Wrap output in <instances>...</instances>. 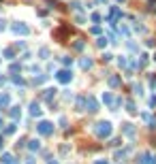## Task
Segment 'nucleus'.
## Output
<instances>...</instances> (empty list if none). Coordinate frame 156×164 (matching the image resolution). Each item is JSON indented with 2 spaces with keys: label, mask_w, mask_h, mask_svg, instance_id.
Returning a JSON list of instances; mask_svg holds the SVG:
<instances>
[{
  "label": "nucleus",
  "mask_w": 156,
  "mask_h": 164,
  "mask_svg": "<svg viewBox=\"0 0 156 164\" xmlns=\"http://www.w3.org/2000/svg\"><path fill=\"white\" fill-rule=\"evenodd\" d=\"M4 23H7V22H4V19H0V32L4 30Z\"/></svg>",
  "instance_id": "obj_20"
},
{
  "label": "nucleus",
  "mask_w": 156,
  "mask_h": 164,
  "mask_svg": "<svg viewBox=\"0 0 156 164\" xmlns=\"http://www.w3.org/2000/svg\"><path fill=\"white\" fill-rule=\"evenodd\" d=\"M126 111H128V113H137V109H135L133 102H126Z\"/></svg>",
  "instance_id": "obj_13"
},
{
  "label": "nucleus",
  "mask_w": 156,
  "mask_h": 164,
  "mask_svg": "<svg viewBox=\"0 0 156 164\" xmlns=\"http://www.w3.org/2000/svg\"><path fill=\"white\" fill-rule=\"evenodd\" d=\"M71 70H58V72H56V79H58V81L60 83H69L71 81Z\"/></svg>",
  "instance_id": "obj_3"
},
{
  "label": "nucleus",
  "mask_w": 156,
  "mask_h": 164,
  "mask_svg": "<svg viewBox=\"0 0 156 164\" xmlns=\"http://www.w3.org/2000/svg\"><path fill=\"white\" fill-rule=\"evenodd\" d=\"M2 164H17V162H13L11 153H2Z\"/></svg>",
  "instance_id": "obj_8"
},
{
  "label": "nucleus",
  "mask_w": 156,
  "mask_h": 164,
  "mask_svg": "<svg viewBox=\"0 0 156 164\" xmlns=\"http://www.w3.org/2000/svg\"><path fill=\"white\" fill-rule=\"evenodd\" d=\"M96 164H109V162H105V160H98V162H96Z\"/></svg>",
  "instance_id": "obj_21"
},
{
  "label": "nucleus",
  "mask_w": 156,
  "mask_h": 164,
  "mask_svg": "<svg viewBox=\"0 0 156 164\" xmlns=\"http://www.w3.org/2000/svg\"><path fill=\"white\" fill-rule=\"evenodd\" d=\"M9 102H11L9 94H0V109H2V107H9Z\"/></svg>",
  "instance_id": "obj_7"
},
{
  "label": "nucleus",
  "mask_w": 156,
  "mask_h": 164,
  "mask_svg": "<svg viewBox=\"0 0 156 164\" xmlns=\"http://www.w3.org/2000/svg\"><path fill=\"white\" fill-rule=\"evenodd\" d=\"M0 126H2V117H0Z\"/></svg>",
  "instance_id": "obj_24"
},
{
  "label": "nucleus",
  "mask_w": 156,
  "mask_h": 164,
  "mask_svg": "<svg viewBox=\"0 0 156 164\" xmlns=\"http://www.w3.org/2000/svg\"><path fill=\"white\" fill-rule=\"evenodd\" d=\"M77 109H79V111H84V98H79V100H77Z\"/></svg>",
  "instance_id": "obj_17"
},
{
  "label": "nucleus",
  "mask_w": 156,
  "mask_h": 164,
  "mask_svg": "<svg viewBox=\"0 0 156 164\" xmlns=\"http://www.w3.org/2000/svg\"><path fill=\"white\" fill-rule=\"evenodd\" d=\"M19 115H22V111H19L17 107H13V109H11V117H13V119H17Z\"/></svg>",
  "instance_id": "obj_11"
},
{
  "label": "nucleus",
  "mask_w": 156,
  "mask_h": 164,
  "mask_svg": "<svg viewBox=\"0 0 156 164\" xmlns=\"http://www.w3.org/2000/svg\"><path fill=\"white\" fill-rule=\"evenodd\" d=\"M30 149H39V141H30Z\"/></svg>",
  "instance_id": "obj_16"
},
{
  "label": "nucleus",
  "mask_w": 156,
  "mask_h": 164,
  "mask_svg": "<svg viewBox=\"0 0 156 164\" xmlns=\"http://www.w3.org/2000/svg\"><path fill=\"white\" fill-rule=\"evenodd\" d=\"M103 102H105L107 107H116V100H113V96H111L109 92H105V94H103Z\"/></svg>",
  "instance_id": "obj_5"
},
{
  "label": "nucleus",
  "mask_w": 156,
  "mask_h": 164,
  "mask_svg": "<svg viewBox=\"0 0 156 164\" xmlns=\"http://www.w3.org/2000/svg\"><path fill=\"white\" fill-rule=\"evenodd\" d=\"M36 130H39V134H51V132H54V126H51L49 122H41V124L36 126Z\"/></svg>",
  "instance_id": "obj_2"
},
{
  "label": "nucleus",
  "mask_w": 156,
  "mask_h": 164,
  "mask_svg": "<svg viewBox=\"0 0 156 164\" xmlns=\"http://www.w3.org/2000/svg\"><path fill=\"white\" fill-rule=\"evenodd\" d=\"M81 66H84V68H90V66H92V60H81Z\"/></svg>",
  "instance_id": "obj_14"
},
{
  "label": "nucleus",
  "mask_w": 156,
  "mask_h": 164,
  "mask_svg": "<svg viewBox=\"0 0 156 164\" xmlns=\"http://www.w3.org/2000/svg\"><path fill=\"white\" fill-rule=\"evenodd\" d=\"M109 85H111V87H118V85H120V79H118V77H109Z\"/></svg>",
  "instance_id": "obj_10"
},
{
  "label": "nucleus",
  "mask_w": 156,
  "mask_h": 164,
  "mask_svg": "<svg viewBox=\"0 0 156 164\" xmlns=\"http://www.w3.org/2000/svg\"><path fill=\"white\" fill-rule=\"evenodd\" d=\"M154 60H156V56H154Z\"/></svg>",
  "instance_id": "obj_25"
},
{
  "label": "nucleus",
  "mask_w": 156,
  "mask_h": 164,
  "mask_svg": "<svg viewBox=\"0 0 156 164\" xmlns=\"http://www.w3.org/2000/svg\"><path fill=\"white\" fill-rule=\"evenodd\" d=\"M88 107H90L88 111H92V113H96V111H98V105H96V100L92 98V96H88Z\"/></svg>",
  "instance_id": "obj_6"
},
{
  "label": "nucleus",
  "mask_w": 156,
  "mask_h": 164,
  "mask_svg": "<svg viewBox=\"0 0 156 164\" xmlns=\"http://www.w3.org/2000/svg\"><path fill=\"white\" fill-rule=\"evenodd\" d=\"M4 132H7V134H13V132H15V126H9V128L4 130Z\"/></svg>",
  "instance_id": "obj_19"
},
{
  "label": "nucleus",
  "mask_w": 156,
  "mask_h": 164,
  "mask_svg": "<svg viewBox=\"0 0 156 164\" xmlns=\"http://www.w3.org/2000/svg\"><path fill=\"white\" fill-rule=\"evenodd\" d=\"M49 164H58V162H56V160H51V162H49Z\"/></svg>",
  "instance_id": "obj_22"
},
{
  "label": "nucleus",
  "mask_w": 156,
  "mask_h": 164,
  "mask_svg": "<svg viewBox=\"0 0 156 164\" xmlns=\"http://www.w3.org/2000/svg\"><path fill=\"white\" fill-rule=\"evenodd\" d=\"M124 132H126L128 137H133V132H135V130H133V126H131V124H124Z\"/></svg>",
  "instance_id": "obj_12"
},
{
  "label": "nucleus",
  "mask_w": 156,
  "mask_h": 164,
  "mask_svg": "<svg viewBox=\"0 0 156 164\" xmlns=\"http://www.w3.org/2000/svg\"><path fill=\"white\" fill-rule=\"evenodd\" d=\"M4 56H7V58L11 60V58H13V49H7V51H4Z\"/></svg>",
  "instance_id": "obj_18"
},
{
  "label": "nucleus",
  "mask_w": 156,
  "mask_h": 164,
  "mask_svg": "<svg viewBox=\"0 0 156 164\" xmlns=\"http://www.w3.org/2000/svg\"><path fill=\"white\" fill-rule=\"evenodd\" d=\"M30 115H41V107L36 102H32V107H30Z\"/></svg>",
  "instance_id": "obj_9"
},
{
  "label": "nucleus",
  "mask_w": 156,
  "mask_h": 164,
  "mask_svg": "<svg viewBox=\"0 0 156 164\" xmlns=\"http://www.w3.org/2000/svg\"><path fill=\"white\" fill-rule=\"evenodd\" d=\"M13 32H15V34L26 36V34H28V26H24V23H15V26H13Z\"/></svg>",
  "instance_id": "obj_4"
},
{
  "label": "nucleus",
  "mask_w": 156,
  "mask_h": 164,
  "mask_svg": "<svg viewBox=\"0 0 156 164\" xmlns=\"http://www.w3.org/2000/svg\"><path fill=\"white\" fill-rule=\"evenodd\" d=\"M51 94H56V90H45V94H43V98H51Z\"/></svg>",
  "instance_id": "obj_15"
},
{
  "label": "nucleus",
  "mask_w": 156,
  "mask_h": 164,
  "mask_svg": "<svg viewBox=\"0 0 156 164\" xmlns=\"http://www.w3.org/2000/svg\"><path fill=\"white\" fill-rule=\"evenodd\" d=\"M0 147H2V137H0Z\"/></svg>",
  "instance_id": "obj_23"
},
{
  "label": "nucleus",
  "mask_w": 156,
  "mask_h": 164,
  "mask_svg": "<svg viewBox=\"0 0 156 164\" xmlns=\"http://www.w3.org/2000/svg\"><path fill=\"white\" fill-rule=\"evenodd\" d=\"M96 134H98L101 139H107L109 134H111V124H109V122H101L98 128H96Z\"/></svg>",
  "instance_id": "obj_1"
}]
</instances>
